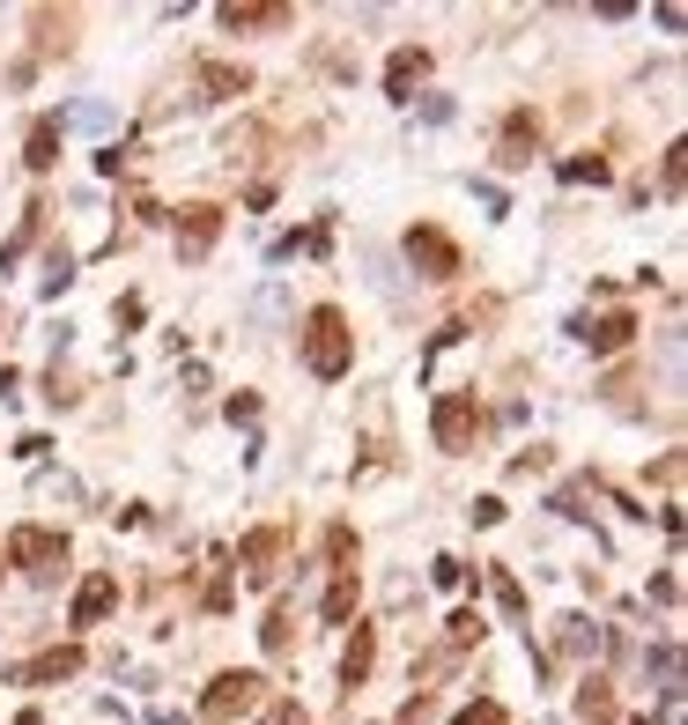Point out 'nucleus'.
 I'll return each instance as SVG.
<instances>
[{"instance_id":"obj_22","label":"nucleus","mask_w":688,"mask_h":725,"mask_svg":"<svg viewBox=\"0 0 688 725\" xmlns=\"http://www.w3.org/2000/svg\"><path fill=\"white\" fill-rule=\"evenodd\" d=\"M444 637H452V651H467V644H481V615H452V629H444Z\"/></svg>"},{"instance_id":"obj_18","label":"nucleus","mask_w":688,"mask_h":725,"mask_svg":"<svg viewBox=\"0 0 688 725\" xmlns=\"http://www.w3.org/2000/svg\"><path fill=\"white\" fill-rule=\"evenodd\" d=\"M356 593H363L356 563H348V571H334V585H326V622H348V615H356Z\"/></svg>"},{"instance_id":"obj_4","label":"nucleus","mask_w":688,"mask_h":725,"mask_svg":"<svg viewBox=\"0 0 688 725\" xmlns=\"http://www.w3.org/2000/svg\"><path fill=\"white\" fill-rule=\"evenodd\" d=\"M430 429H437V451H474V437H481V407H474V393H444L437 415H430Z\"/></svg>"},{"instance_id":"obj_23","label":"nucleus","mask_w":688,"mask_h":725,"mask_svg":"<svg viewBox=\"0 0 688 725\" xmlns=\"http://www.w3.org/2000/svg\"><path fill=\"white\" fill-rule=\"evenodd\" d=\"M496 600H504V615H511V622L526 615V593H518V577H511V571H496Z\"/></svg>"},{"instance_id":"obj_21","label":"nucleus","mask_w":688,"mask_h":725,"mask_svg":"<svg viewBox=\"0 0 688 725\" xmlns=\"http://www.w3.org/2000/svg\"><path fill=\"white\" fill-rule=\"evenodd\" d=\"M563 178H570V185H585V178L600 185V178H607V156H570V163H563Z\"/></svg>"},{"instance_id":"obj_7","label":"nucleus","mask_w":688,"mask_h":725,"mask_svg":"<svg viewBox=\"0 0 688 725\" xmlns=\"http://www.w3.org/2000/svg\"><path fill=\"white\" fill-rule=\"evenodd\" d=\"M171 237H178V259H208V252H215V237H222V207H215V201L178 207Z\"/></svg>"},{"instance_id":"obj_19","label":"nucleus","mask_w":688,"mask_h":725,"mask_svg":"<svg viewBox=\"0 0 688 725\" xmlns=\"http://www.w3.org/2000/svg\"><path fill=\"white\" fill-rule=\"evenodd\" d=\"M260 644H267L274 659H289V651H296V615H289V600H282V607L267 615V629H260Z\"/></svg>"},{"instance_id":"obj_17","label":"nucleus","mask_w":688,"mask_h":725,"mask_svg":"<svg viewBox=\"0 0 688 725\" xmlns=\"http://www.w3.org/2000/svg\"><path fill=\"white\" fill-rule=\"evenodd\" d=\"M23 163H30V171H52V163H60V119H38V126H30Z\"/></svg>"},{"instance_id":"obj_16","label":"nucleus","mask_w":688,"mask_h":725,"mask_svg":"<svg viewBox=\"0 0 688 725\" xmlns=\"http://www.w3.org/2000/svg\"><path fill=\"white\" fill-rule=\"evenodd\" d=\"M200 89H208V97H245L252 67H237V60H200Z\"/></svg>"},{"instance_id":"obj_24","label":"nucleus","mask_w":688,"mask_h":725,"mask_svg":"<svg viewBox=\"0 0 688 725\" xmlns=\"http://www.w3.org/2000/svg\"><path fill=\"white\" fill-rule=\"evenodd\" d=\"M230 600H237V593H230V577H208V593H200V607H208V615H222V607H230Z\"/></svg>"},{"instance_id":"obj_3","label":"nucleus","mask_w":688,"mask_h":725,"mask_svg":"<svg viewBox=\"0 0 688 725\" xmlns=\"http://www.w3.org/2000/svg\"><path fill=\"white\" fill-rule=\"evenodd\" d=\"M260 696H267V681L245 674V667H237V674H215V681H208V696H200V718L230 725V718H245V711H260Z\"/></svg>"},{"instance_id":"obj_20","label":"nucleus","mask_w":688,"mask_h":725,"mask_svg":"<svg viewBox=\"0 0 688 725\" xmlns=\"http://www.w3.org/2000/svg\"><path fill=\"white\" fill-rule=\"evenodd\" d=\"M452 725H511V711H504L496 696H474V703H467V711H459Z\"/></svg>"},{"instance_id":"obj_26","label":"nucleus","mask_w":688,"mask_h":725,"mask_svg":"<svg viewBox=\"0 0 688 725\" xmlns=\"http://www.w3.org/2000/svg\"><path fill=\"white\" fill-rule=\"evenodd\" d=\"M267 725H311V718H304L296 703H274V711H267Z\"/></svg>"},{"instance_id":"obj_5","label":"nucleus","mask_w":688,"mask_h":725,"mask_svg":"<svg viewBox=\"0 0 688 725\" xmlns=\"http://www.w3.org/2000/svg\"><path fill=\"white\" fill-rule=\"evenodd\" d=\"M541 156V111L533 104H518V111H504V126H496V163H533Z\"/></svg>"},{"instance_id":"obj_15","label":"nucleus","mask_w":688,"mask_h":725,"mask_svg":"<svg viewBox=\"0 0 688 725\" xmlns=\"http://www.w3.org/2000/svg\"><path fill=\"white\" fill-rule=\"evenodd\" d=\"M296 23V8H222V30H252V38H267V30H289Z\"/></svg>"},{"instance_id":"obj_1","label":"nucleus","mask_w":688,"mask_h":725,"mask_svg":"<svg viewBox=\"0 0 688 725\" xmlns=\"http://www.w3.org/2000/svg\"><path fill=\"white\" fill-rule=\"evenodd\" d=\"M296 355H304V371H311V377H348V363H356V333H348L341 303H311V311H304Z\"/></svg>"},{"instance_id":"obj_11","label":"nucleus","mask_w":688,"mask_h":725,"mask_svg":"<svg viewBox=\"0 0 688 725\" xmlns=\"http://www.w3.org/2000/svg\"><path fill=\"white\" fill-rule=\"evenodd\" d=\"M622 703H615V681L607 674H585L578 681V725H615Z\"/></svg>"},{"instance_id":"obj_6","label":"nucleus","mask_w":688,"mask_h":725,"mask_svg":"<svg viewBox=\"0 0 688 725\" xmlns=\"http://www.w3.org/2000/svg\"><path fill=\"white\" fill-rule=\"evenodd\" d=\"M407 259H415V275H430V281H452V275H459V245H452L437 223H415V230H407Z\"/></svg>"},{"instance_id":"obj_14","label":"nucleus","mask_w":688,"mask_h":725,"mask_svg":"<svg viewBox=\"0 0 688 725\" xmlns=\"http://www.w3.org/2000/svg\"><path fill=\"white\" fill-rule=\"evenodd\" d=\"M370 667H378V629L356 622V637H348V651H341V689H363Z\"/></svg>"},{"instance_id":"obj_27","label":"nucleus","mask_w":688,"mask_h":725,"mask_svg":"<svg viewBox=\"0 0 688 725\" xmlns=\"http://www.w3.org/2000/svg\"><path fill=\"white\" fill-rule=\"evenodd\" d=\"M0 577H8V571H0Z\"/></svg>"},{"instance_id":"obj_9","label":"nucleus","mask_w":688,"mask_h":725,"mask_svg":"<svg viewBox=\"0 0 688 725\" xmlns=\"http://www.w3.org/2000/svg\"><path fill=\"white\" fill-rule=\"evenodd\" d=\"M570 333H578L592 355H615V349H629V341H637V319H629V311H607V319H578Z\"/></svg>"},{"instance_id":"obj_8","label":"nucleus","mask_w":688,"mask_h":725,"mask_svg":"<svg viewBox=\"0 0 688 725\" xmlns=\"http://www.w3.org/2000/svg\"><path fill=\"white\" fill-rule=\"evenodd\" d=\"M112 607H119V577H112V571L82 577V593H74V607H67V629H97Z\"/></svg>"},{"instance_id":"obj_10","label":"nucleus","mask_w":688,"mask_h":725,"mask_svg":"<svg viewBox=\"0 0 688 725\" xmlns=\"http://www.w3.org/2000/svg\"><path fill=\"white\" fill-rule=\"evenodd\" d=\"M74 674H82V644H60V651H45V659L15 667V681H23V689H52V681H74Z\"/></svg>"},{"instance_id":"obj_13","label":"nucleus","mask_w":688,"mask_h":725,"mask_svg":"<svg viewBox=\"0 0 688 725\" xmlns=\"http://www.w3.org/2000/svg\"><path fill=\"white\" fill-rule=\"evenodd\" d=\"M422 75H430V52H422V45H400V52H393V67H385V97L407 104Z\"/></svg>"},{"instance_id":"obj_2","label":"nucleus","mask_w":688,"mask_h":725,"mask_svg":"<svg viewBox=\"0 0 688 725\" xmlns=\"http://www.w3.org/2000/svg\"><path fill=\"white\" fill-rule=\"evenodd\" d=\"M8 563L23 577H38V585H52V577H67V533H52V525H15V533H8Z\"/></svg>"},{"instance_id":"obj_25","label":"nucleus","mask_w":688,"mask_h":725,"mask_svg":"<svg viewBox=\"0 0 688 725\" xmlns=\"http://www.w3.org/2000/svg\"><path fill=\"white\" fill-rule=\"evenodd\" d=\"M541 467H548V445H533V451H518V459H511V475H541Z\"/></svg>"},{"instance_id":"obj_12","label":"nucleus","mask_w":688,"mask_h":725,"mask_svg":"<svg viewBox=\"0 0 688 725\" xmlns=\"http://www.w3.org/2000/svg\"><path fill=\"white\" fill-rule=\"evenodd\" d=\"M237 563H245V577H252V585H267V577H274V563H282V525H260V533H245Z\"/></svg>"}]
</instances>
